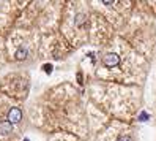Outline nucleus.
<instances>
[{"instance_id": "2", "label": "nucleus", "mask_w": 156, "mask_h": 141, "mask_svg": "<svg viewBox=\"0 0 156 141\" xmlns=\"http://www.w3.org/2000/svg\"><path fill=\"white\" fill-rule=\"evenodd\" d=\"M118 62H120V57H118L117 54H114V52L107 54L104 57V65L106 67H115V65H118Z\"/></svg>"}, {"instance_id": "8", "label": "nucleus", "mask_w": 156, "mask_h": 141, "mask_svg": "<svg viewBox=\"0 0 156 141\" xmlns=\"http://www.w3.org/2000/svg\"><path fill=\"white\" fill-rule=\"evenodd\" d=\"M24 141H29V139H24Z\"/></svg>"}, {"instance_id": "6", "label": "nucleus", "mask_w": 156, "mask_h": 141, "mask_svg": "<svg viewBox=\"0 0 156 141\" xmlns=\"http://www.w3.org/2000/svg\"><path fill=\"white\" fill-rule=\"evenodd\" d=\"M44 71H46V73H51V71H52V65H49V63L44 65Z\"/></svg>"}, {"instance_id": "3", "label": "nucleus", "mask_w": 156, "mask_h": 141, "mask_svg": "<svg viewBox=\"0 0 156 141\" xmlns=\"http://www.w3.org/2000/svg\"><path fill=\"white\" fill-rule=\"evenodd\" d=\"M13 130V124L11 122H8V120H5V122H0V133H10V131Z\"/></svg>"}, {"instance_id": "4", "label": "nucleus", "mask_w": 156, "mask_h": 141, "mask_svg": "<svg viewBox=\"0 0 156 141\" xmlns=\"http://www.w3.org/2000/svg\"><path fill=\"white\" fill-rule=\"evenodd\" d=\"M25 55H27V51L25 49H19L16 52V57L19 59V60H22V59H25Z\"/></svg>"}, {"instance_id": "5", "label": "nucleus", "mask_w": 156, "mask_h": 141, "mask_svg": "<svg viewBox=\"0 0 156 141\" xmlns=\"http://www.w3.org/2000/svg\"><path fill=\"white\" fill-rule=\"evenodd\" d=\"M139 119H140V120H147V119H148V114H147V112H140Z\"/></svg>"}, {"instance_id": "7", "label": "nucleus", "mask_w": 156, "mask_h": 141, "mask_svg": "<svg viewBox=\"0 0 156 141\" xmlns=\"http://www.w3.org/2000/svg\"><path fill=\"white\" fill-rule=\"evenodd\" d=\"M118 141H131V138L129 136H120V138H118Z\"/></svg>"}, {"instance_id": "1", "label": "nucleus", "mask_w": 156, "mask_h": 141, "mask_svg": "<svg viewBox=\"0 0 156 141\" xmlns=\"http://www.w3.org/2000/svg\"><path fill=\"white\" fill-rule=\"evenodd\" d=\"M22 119V112L19 108H11L10 112H8V122H11V124H16V122H19Z\"/></svg>"}]
</instances>
